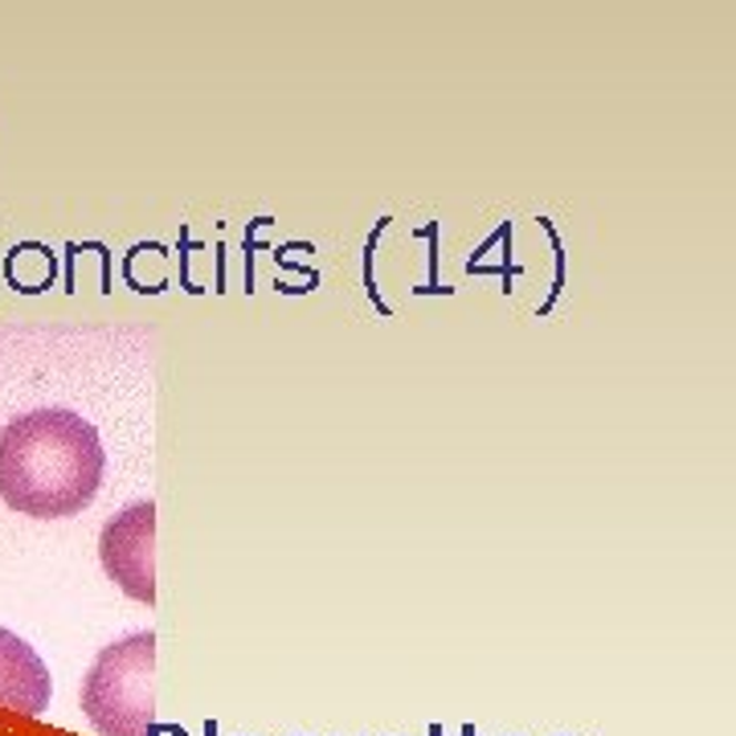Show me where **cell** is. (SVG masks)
Here are the masks:
<instances>
[{
  "instance_id": "obj_1",
  "label": "cell",
  "mask_w": 736,
  "mask_h": 736,
  "mask_svg": "<svg viewBox=\"0 0 736 736\" xmlns=\"http://www.w3.org/2000/svg\"><path fill=\"white\" fill-rule=\"evenodd\" d=\"M99 429L74 410H29L0 429V499L33 520H70L103 487Z\"/></svg>"
},
{
  "instance_id": "obj_2",
  "label": "cell",
  "mask_w": 736,
  "mask_h": 736,
  "mask_svg": "<svg viewBox=\"0 0 736 736\" xmlns=\"http://www.w3.org/2000/svg\"><path fill=\"white\" fill-rule=\"evenodd\" d=\"M82 712L99 736H152L156 728V634L135 630L103 646L82 680Z\"/></svg>"
},
{
  "instance_id": "obj_3",
  "label": "cell",
  "mask_w": 736,
  "mask_h": 736,
  "mask_svg": "<svg viewBox=\"0 0 736 736\" xmlns=\"http://www.w3.org/2000/svg\"><path fill=\"white\" fill-rule=\"evenodd\" d=\"M99 561L115 585L144 605H156V504L139 499L111 516L99 532Z\"/></svg>"
},
{
  "instance_id": "obj_4",
  "label": "cell",
  "mask_w": 736,
  "mask_h": 736,
  "mask_svg": "<svg viewBox=\"0 0 736 736\" xmlns=\"http://www.w3.org/2000/svg\"><path fill=\"white\" fill-rule=\"evenodd\" d=\"M50 667L25 639H17L13 630H0V712H9V721H38L50 708Z\"/></svg>"
}]
</instances>
